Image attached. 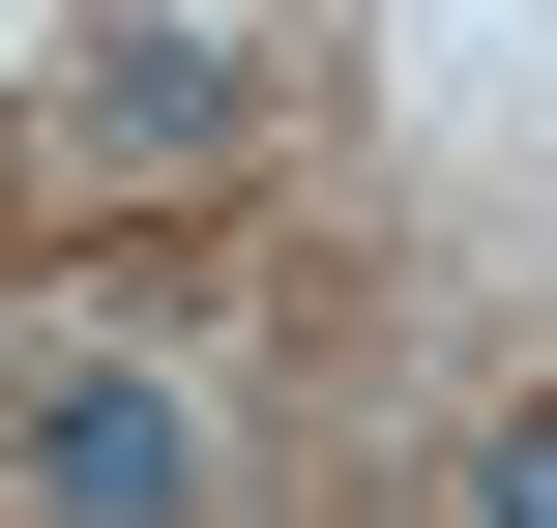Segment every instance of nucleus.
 I'll use <instances>...</instances> for the list:
<instances>
[{
    "label": "nucleus",
    "mask_w": 557,
    "mask_h": 528,
    "mask_svg": "<svg viewBox=\"0 0 557 528\" xmlns=\"http://www.w3.org/2000/svg\"><path fill=\"white\" fill-rule=\"evenodd\" d=\"M235 118H264L235 29H88V59H59V147H88V176H235Z\"/></svg>",
    "instance_id": "f257e3e1"
},
{
    "label": "nucleus",
    "mask_w": 557,
    "mask_h": 528,
    "mask_svg": "<svg viewBox=\"0 0 557 528\" xmlns=\"http://www.w3.org/2000/svg\"><path fill=\"white\" fill-rule=\"evenodd\" d=\"M29 500L59 528H176L206 500V412H176V382H29Z\"/></svg>",
    "instance_id": "f03ea898"
},
{
    "label": "nucleus",
    "mask_w": 557,
    "mask_h": 528,
    "mask_svg": "<svg viewBox=\"0 0 557 528\" xmlns=\"http://www.w3.org/2000/svg\"><path fill=\"white\" fill-rule=\"evenodd\" d=\"M470 528H557V412H499V441H470Z\"/></svg>",
    "instance_id": "7ed1b4c3"
}]
</instances>
